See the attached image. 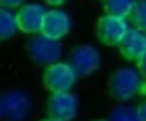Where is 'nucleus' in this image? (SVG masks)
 <instances>
[{
  "label": "nucleus",
  "instance_id": "obj_1",
  "mask_svg": "<svg viewBox=\"0 0 146 121\" xmlns=\"http://www.w3.org/2000/svg\"><path fill=\"white\" fill-rule=\"evenodd\" d=\"M141 85L143 80L138 71H135L133 68H121L111 76L108 90L115 99L127 101L137 96V93L141 90Z\"/></svg>",
  "mask_w": 146,
  "mask_h": 121
},
{
  "label": "nucleus",
  "instance_id": "obj_2",
  "mask_svg": "<svg viewBox=\"0 0 146 121\" xmlns=\"http://www.w3.org/2000/svg\"><path fill=\"white\" fill-rule=\"evenodd\" d=\"M44 85L52 93H68L77 80V72L69 63L57 61L54 64H49L44 72Z\"/></svg>",
  "mask_w": 146,
  "mask_h": 121
},
{
  "label": "nucleus",
  "instance_id": "obj_3",
  "mask_svg": "<svg viewBox=\"0 0 146 121\" xmlns=\"http://www.w3.org/2000/svg\"><path fill=\"white\" fill-rule=\"evenodd\" d=\"M29 55L38 64H54L61 57V44L57 39L36 35L29 41Z\"/></svg>",
  "mask_w": 146,
  "mask_h": 121
},
{
  "label": "nucleus",
  "instance_id": "obj_4",
  "mask_svg": "<svg viewBox=\"0 0 146 121\" xmlns=\"http://www.w3.org/2000/svg\"><path fill=\"white\" fill-rule=\"evenodd\" d=\"M127 30L129 27L124 17L105 14L98 22V36L107 46H118L127 33Z\"/></svg>",
  "mask_w": 146,
  "mask_h": 121
},
{
  "label": "nucleus",
  "instance_id": "obj_5",
  "mask_svg": "<svg viewBox=\"0 0 146 121\" xmlns=\"http://www.w3.org/2000/svg\"><path fill=\"white\" fill-rule=\"evenodd\" d=\"M0 104H2V115H5L10 121H22L30 112L29 94L19 90L5 93Z\"/></svg>",
  "mask_w": 146,
  "mask_h": 121
},
{
  "label": "nucleus",
  "instance_id": "obj_6",
  "mask_svg": "<svg viewBox=\"0 0 146 121\" xmlns=\"http://www.w3.org/2000/svg\"><path fill=\"white\" fill-rule=\"evenodd\" d=\"M71 66L74 68L77 74H88L94 72L101 64V54L93 46H79L71 52Z\"/></svg>",
  "mask_w": 146,
  "mask_h": 121
},
{
  "label": "nucleus",
  "instance_id": "obj_7",
  "mask_svg": "<svg viewBox=\"0 0 146 121\" xmlns=\"http://www.w3.org/2000/svg\"><path fill=\"white\" fill-rule=\"evenodd\" d=\"M49 118L58 121H71L77 113V99L74 94L68 93H54L47 102Z\"/></svg>",
  "mask_w": 146,
  "mask_h": 121
},
{
  "label": "nucleus",
  "instance_id": "obj_8",
  "mask_svg": "<svg viewBox=\"0 0 146 121\" xmlns=\"http://www.w3.org/2000/svg\"><path fill=\"white\" fill-rule=\"evenodd\" d=\"M71 30V17L63 10H50L46 11L44 22H42L41 33L47 38L60 39L66 36Z\"/></svg>",
  "mask_w": 146,
  "mask_h": 121
},
{
  "label": "nucleus",
  "instance_id": "obj_9",
  "mask_svg": "<svg viewBox=\"0 0 146 121\" xmlns=\"http://www.w3.org/2000/svg\"><path fill=\"white\" fill-rule=\"evenodd\" d=\"M46 10L41 5L30 3L25 7L19 8L16 14L17 29L25 33H41L42 22H44Z\"/></svg>",
  "mask_w": 146,
  "mask_h": 121
},
{
  "label": "nucleus",
  "instance_id": "obj_10",
  "mask_svg": "<svg viewBox=\"0 0 146 121\" xmlns=\"http://www.w3.org/2000/svg\"><path fill=\"white\" fill-rule=\"evenodd\" d=\"M119 51L129 60H138L143 54L146 52V35L141 30H127L124 38L121 39Z\"/></svg>",
  "mask_w": 146,
  "mask_h": 121
},
{
  "label": "nucleus",
  "instance_id": "obj_11",
  "mask_svg": "<svg viewBox=\"0 0 146 121\" xmlns=\"http://www.w3.org/2000/svg\"><path fill=\"white\" fill-rule=\"evenodd\" d=\"M16 14L8 8H0V39H8L16 33Z\"/></svg>",
  "mask_w": 146,
  "mask_h": 121
},
{
  "label": "nucleus",
  "instance_id": "obj_12",
  "mask_svg": "<svg viewBox=\"0 0 146 121\" xmlns=\"http://www.w3.org/2000/svg\"><path fill=\"white\" fill-rule=\"evenodd\" d=\"M133 2L135 0H105L104 8L107 11V14H110V16L126 19V16H129L130 10L133 7Z\"/></svg>",
  "mask_w": 146,
  "mask_h": 121
},
{
  "label": "nucleus",
  "instance_id": "obj_13",
  "mask_svg": "<svg viewBox=\"0 0 146 121\" xmlns=\"http://www.w3.org/2000/svg\"><path fill=\"white\" fill-rule=\"evenodd\" d=\"M129 17L137 30H146V0H135Z\"/></svg>",
  "mask_w": 146,
  "mask_h": 121
},
{
  "label": "nucleus",
  "instance_id": "obj_14",
  "mask_svg": "<svg viewBox=\"0 0 146 121\" xmlns=\"http://www.w3.org/2000/svg\"><path fill=\"white\" fill-rule=\"evenodd\" d=\"M110 121H140V118L137 108L127 107V105H119L111 112Z\"/></svg>",
  "mask_w": 146,
  "mask_h": 121
},
{
  "label": "nucleus",
  "instance_id": "obj_15",
  "mask_svg": "<svg viewBox=\"0 0 146 121\" xmlns=\"http://www.w3.org/2000/svg\"><path fill=\"white\" fill-rule=\"evenodd\" d=\"M138 74L146 79V52L138 58Z\"/></svg>",
  "mask_w": 146,
  "mask_h": 121
},
{
  "label": "nucleus",
  "instance_id": "obj_16",
  "mask_svg": "<svg viewBox=\"0 0 146 121\" xmlns=\"http://www.w3.org/2000/svg\"><path fill=\"white\" fill-rule=\"evenodd\" d=\"M0 3L7 8H17L24 3V0H0Z\"/></svg>",
  "mask_w": 146,
  "mask_h": 121
},
{
  "label": "nucleus",
  "instance_id": "obj_17",
  "mask_svg": "<svg viewBox=\"0 0 146 121\" xmlns=\"http://www.w3.org/2000/svg\"><path fill=\"white\" fill-rule=\"evenodd\" d=\"M137 112H138V118H140V121H146V101L143 102V104L140 105L138 108H137Z\"/></svg>",
  "mask_w": 146,
  "mask_h": 121
},
{
  "label": "nucleus",
  "instance_id": "obj_18",
  "mask_svg": "<svg viewBox=\"0 0 146 121\" xmlns=\"http://www.w3.org/2000/svg\"><path fill=\"white\" fill-rule=\"evenodd\" d=\"M49 5H54V7H58V5H63L66 0H46Z\"/></svg>",
  "mask_w": 146,
  "mask_h": 121
},
{
  "label": "nucleus",
  "instance_id": "obj_19",
  "mask_svg": "<svg viewBox=\"0 0 146 121\" xmlns=\"http://www.w3.org/2000/svg\"><path fill=\"white\" fill-rule=\"evenodd\" d=\"M42 121H58V120H54V118H47V120H42Z\"/></svg>",
  "mask_w": 146,
  "mask_h": 121
},
{
  "label": "nucleus",
  "instance_id": "obj_20",
  "mask_svg": "<svg viewBox=\"0 0 146 121\" xmlns=\"http://www.w3.org/2000/svg\"><path fill=\"white\" fill-rule=\"evenodd\" d=\"M0 116H2V104H0Z\"/></svg>",
  "mask_w": 146,
  "mask_h": 121
}]
</instances>
